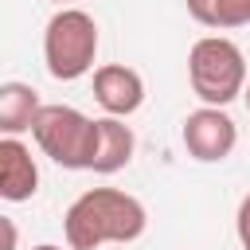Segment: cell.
Instances as JSON below:
<instances>
[{"mask_svg": "<svg viewBox=\"0 0 250 250\" xmlns=\"http://www.w3.org/2000/svg\"><path fill=\"white\" fill-rule=\"evenodd\" d=\"M148 230V211L121 188H86L62 215V238L70 250H98L105 242H137Z\"/></svg>", "mask_w": 250, "mask_h": 250, "instance_id": "1", "label": "cell"}, {"mask_svg": "<svg viewBox=\"0 0 250 250\" xmlns=\"http://www.w3.org/2000/svg\"><path fill=\"white\" fill-rule=\"evenodd\" d=\"M98 43H102L98 39V20L86 8H78V4L59 8L43 27V66H47V74L55 82L86 78L90 70H98L94 66Z\"/></svg>", "mask_w": 250, "mask_h": 250, "instance_id": "2", "label": "cell"}, {"mask_svg": "<svg viewBox=\"0 0 250 250\" xmlns=\"http://www.w3.org/2000/svg\"><path fill=\"white\" fill-rule=\"evenodd\" d=\"M246 55L227 35H203L188 51V86L203 105H230L246 90Z\"/></svg>", "mask_w": 250, "mask_h": 250, "instance_id": "3", "label": "cell"}, {"mask_svg": "<svg viewBox=\"0 0 250 250\" xmlns=\"http://www.w3.org/2000/svg\"><path fill=\"white\" fill-rule=\"evenodd\" d=\"M31 137L39 145V152L47 160H55L66 172H90L94 168V152H98V117H86L74 105H43Z\"/></svg>", "mask_w": 250, "mask_h": 250, "instance_id": "4", "label": "cell"}, {"mask_svg": "<svg viewBox=\"0 0 250 250\" xmlns=\"http://www.w3.org/2000/svg\"><path fill=\"white\" fill-rule=\"evenodd\" d=\"M180 141L191 160L199 164H223L238 145V125L223 105H199L184 117Z\"/></svg>", "mask_w": 250, "mask_h": 250, "instance_id": "5", "label": "cell"}, {"mask_svg": "<svg viewBox=\"0 0 250 250\" xmlns=\"http://www.w3.org/2000/svg\"><path fill=\"white\" fill-rule=\"evenodd\" d=\"M94 102L109 117H133L145 105V78L125 62H105L94 70Z\"/></svg>", "mask_w": 250, "mask_h": 250, "instance_id": "6", "label": "cell"}, {"mask_svg": "<svg viewBox=\"0 0 250 250\" xmlns=\"http://www.w3.org/2000/svg\"><path fill=\"white\" fill-rule=\"evenodd\" d=\"M39 191V164L20 137H0V199L27 203Z\"/></svg>", "mask_w": 250, "mask_h": 250, "instance_id": "7", "label": "cell"}, {"mask_svg": "<svg viewBox=\"0 0 250 250\" xmlns=\"http://www.w3.org/2000/svg\"><path fill=\"white\" fill-rule=\"evenodd\" d=\"M133 152H137V137L125 125V117H109V113L98 117V152H94V168L90 172L113 176V172L129 168Z\"/></svg>", "mask_w": 250, "mask_h": 250, "instance_id": "8", "label": "cell"}, {"mask_svg": "<svg viewBox=\"0 0 250 250\" xmlns=\"http://www.w3.org/2000/svg\"><path fill=\"white\" fill-rule=\"evenodd\" d=\"M43 102L39 90L27 82H0V137H23L31 133Z\"/></svg>", "mask_w": 250, "mask_h": 250, "instance_id": "9", "label": "cell"}, {"mask_svg": "<svg viewBox=\"0 0 250 250\" xmlns=\"http://www.w3.org/2000/svg\"><path fill=\"white\" fill-rule=\"evenodd\" d=\"M188 16L211 31H234L250 23V0H188Z\"/></svg>", "mask_w": 250, "mask_h": 250, "instance_id": "10", "label": "cell"}, {"mask_svg": "<svg viewBox=\"0 0 250 250\" xmlns=\"http://www.w3.org/2000/svg\"><path fill=\"white\" fill-rule=\"evenodd\" d=\"M234 234H238V246L250 250V191L242 195V203L234 211Z\"/></svg>", "mask_w": 250, "mask_h": 250, "instance_id": "11", "label": "cell"}, {"mask_svg": "<svg viewBox=\"0 0 250 250\" xmlns=\"http://www.w3.org/2000/svg\"><path fill=\"white\" fill-rule=\"evenodd\" d=\"M0 227H4V250H16V223L4 215V219H0Z\"/></svg>", "mask_w": 250, "mask_h": 250, "instance_id": "12", "label": "cell"}, {"mask_svg": "<svg viewBox=\"0 0 250 250\" xmlns=\"http://www.w3.org/2000/svg\"><path fill=\"white\" fill-rule=\"evenodd\" d=\"M31 250H70V246H55V242H39V246H31Z\"/></svg>", "mask_w": 250, "mask_h": 250, "instance_id": "13", "label": "cell"}, {"mask_svg": "<svg viewBox=\"0 0 250 250\" xmlns=\"http://www.w3.org/2000/svg\"><path fill=\"white\" fill-rule=\"evenodd\" d=\"M242 102H246V109H250V82H246V90H242Z\"/></svg>", "mask_w": 250, "mask_h": 250, "instance_id": "14", "label": "cell"}, {"mask_svg": "<svg viewBox=\"0 0 250 250\" xmlns=\"http://www.w3.org/2000/svg\"><path fill=\"white\" fill-rule=\"evenodd\" d=\"M51 4H59V8H70V4H74V0H51Z\"/></svg>", "mask_w": 250, "mask_h": 250, "instance_id": "15", "label": "cell"}]
</instances>
